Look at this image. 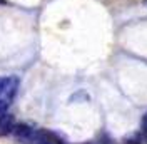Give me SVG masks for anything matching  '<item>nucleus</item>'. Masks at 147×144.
I'll list each match as a JSON object with an SVG mask.
<instances>
[{
  "instance_id": "nucleus-5",
  "label": "nucleus",
  "mask_w": 147,
  "mask_h": 144,
  "mask_svg": "<svg viewBox=\"0 0 147 144\" xmlns=\"http://www.w3.org/2000/svg\"><path fill=\"white\" fill-rule=\"evenodd\" d=\"M124 144H140V137H139V136H132V137H129Z\"/></svg>"
},
{
  "instance_id": "nucleus-4",
  "label": "nucleus",
  "mask_w": 147,
  "mask_h": 144,
  "mask_svg": "<svg viewBox=\"0 0 147 144\" xmlns=\"http://www.w3.org/2000/svg\"><path fill=\"white\" fill-rule=\"evenodd\" d=\"M142 134H144V137L147 139V112L144 114V117H142Z\"/></svg>"
},
{
  "instance_id": "nucleus-1",
  "label": "nucleus",
  "mask_w": 147,
  "mask_h": 144,
  "mask_svg": "<svg viewBox=\"0 0 147 144\" xmlns=\"http://www.w3.org/2000/svg\"><path fill=\"white\" fill-rule=\"evenodd\" d=\"M18 79L17 77H0V101L12 104V101L17 94Z\"/></svg>"
},
{
  "instance_id": "nucleus-2",
  "label": "nucleus",
  "mask_w": 147,
  "mask_h": 144,
  "mask_svg": "<svg viewBox=\"0 0 147 144\" xmlns=\"http://www.w3.org/2000/svg\"><path fill=\"white\" fill-rule=\"evenodd\" d=\"M34 141L35 144H62V139L57 134L47 131V129H38L34 132Z\"/></svg>"
},
{
  "instance_id": "nucleus-3",
  "label": "nucleus",
  "mask_w": 147,
  "mask_h": 144,
  "mask_svg": "<svg viewBox=\"0 0 147 144\" xmlns=\"http://www.w3.org/2000/svg\"><path fill=\"white\" fill-rule=\"evenodd\" d=\"M12 129H13V119L7 114V116H3L0 119V136L9 134Z\"/></svg>"
}]
</instances>
